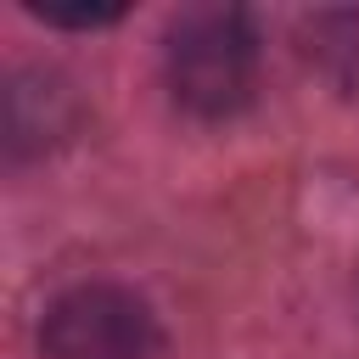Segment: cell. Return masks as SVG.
<instances>
[{"instance_id":"obj_1","label":"cell","mask_w":359,"mask_h":359,"mask_svg":"<svg viewBox=\"0 0 359 359\" xmlns=\"http://www.w3.org/2000/svg\"><path fill=\"white\" fill-rule=\"evenodd\" d=\"M168 90L196 118H230L258 84V34L241 6H191L168 22L163 45Z\"/></svg>"},{"instance_id":"obj_2","label":"cell","mask_w":359,"mask_h":359,"mask_svg":"<svg viewBox=\"0 0 359 359\" xmlns=\"http://www.w3.org/2000/svg\"><path fill=\"white\" fill-rule=\"evenodd\" d=\"M39 348L45 359H157L163 331L146 297H135L129 286L84 280L45 309Z\"/></svg>"},{"instance_id":"obj_3","label":"cell","mask_w":359,"mask_h":359,"mask_svg":"<svg viewBox=\"0 0 359 359\" xmlns=\"http://www.w3.org/2000/svg\"><path fill=\"white\" fill-rule=\"evenodd\" d=\"M34 17H45V22H56V28H101V22H118L123 6H73V11H62V6H34Z\"/></svg>"}]
</instances>
